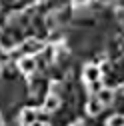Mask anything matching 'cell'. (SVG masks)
Here are the masks:
<instances>
[{
  "instance_id": "1",
  "label": "cell",
  "mask_w": 124,
  "mask_h": 126,
  "mask_svg": "<svg viewBox=\"0 0 124 126\" xmlns=\"http://www.w3.org/2000/svg\"><path fill=\"white\" fill-rule=\"evenodd\" d=\"M82 76H84V80H86L88 84L100 82V78H102V68H100L98 64H88V66L84 68Z\"/></svg>"
},
{
  "instance_id": "2",
  "label": "cell",
  "mask_w": 124,
  "mask_h": 126,
  "mask_svg": "<svg viewBox=\"0 0 124 126\" xmlns=\"http://www.w3.org/2000/svg\"><path fill=\"white\" fill-rule=\"evenodd\" d=\"M38 122V110L36 108H24L20 112V126H34Z\"/></svg>"
},
{
  "instance_id": "3",
  "label": "cell",
  "mask_w": 124,
  "mask_h": 126,
  "mask_svg": "<svg viewBox=\"0 0 124 126\" xmlns=\"http://www.w3.org/2000/svg\"><path fill=\"white\" fill-rule=\"evenodd\" d=\"M18 66H20V70L24 72V74H32L34 70H36V58L34 56H28V54H24L22 58H20V62H18Z\"/></svg>"
},
{
  "instance_id": "4",
  "label": "cell",
  "mask_w": 124,
  "mask_h": 126,
  "mask_svg": "<svg viewBox=\"0 0 124 126\" xmlns=\"http://www.w3.org/2000/svg\"><path fill=\"white\" fill-rule=\"evenodd\" d=\"M58 108H60V98L56 94H48V96L44 98V110L46 112H56Z\"/></svg>"
},
{
  "instance_id": "5",
  "label": "cell",
  "mask_w": 124,
  "mask_h": 126,
  "mask_svg": "<svg viewBox=\"0 0 124 126\" xmlns=\"http://www.w3.org/2000/svg\"><path fill=\"white\" fill-rule=\"evenodd\" d=\"M96 98H98V100H100V102L106 106V104H110V102L114 100V92H112L110 88H102V90L96 94Z\"/></svg>"
},
{
  "instance_id": "6",
  "label": "cell",
  "mask_w": 124,
  "mask_h": 126,
  "mask_svg": "<svg viewBox=\"0 0 124 126\" xmlns=\"http://www.w3.org/2000/svg\"><path fill=\"white\" fill-rule=\"evenodd\" d=\"M86 108H88V114L96 116V114H100V110L104 108V104H102V102H100V100H98V98L94 96V98H92V100L88 102V106H86Z\"/></svg>"
},
{
  "instance_id": "7",
  "label": "cell",
  "mask_w": 124,
  "mask_h": 126,
  "mask_svg": "<svg viewBox=\"0 0 124 126\" xmlns=\"http://www.w3.org/2000/svg\"><path fill=\"white\" fill-rule=\"evenodd\" d=\"M40 48H42L40 42H36V40H28V42L24 44V48H22V50H24V54H28V56H30L32 52H38Z\"/></svg>"
},
{
  "instance_id": "8",
  "label": "cell",
  "mask_w": 124,
  "mask_h": 126,
  "mask_svg": "<svg viewBox=\"0 0 124 126\" xmlns=\"http://www.w3.org/2000/svg\"><path fill=\"white\" fill-rule=\"evenodd\" d=\"M108 126H124V116H120V114L112 116L110 120H108Z\"/></svg>"
},
{
  "instance_id": "9",
  "label": "cell",
  "mask_w": 124,
  "mask_h": 126,
  "mask_svg": "<svg viewBox=\"0 0 124 126\" xmlns=\"http://www.w3.org/2000/svg\"><path fill=\"white\" fill-rule=\"evenodd\" d=\"M72 2L76 4V6H84V4H88L90 0H72Z\"/></svg>"
},
{
  "instance_id": "10",
  "label": "cell",
  "mask_w": 124,
  "mask_h": 126,
  "mask_svg": "<svg viewBox=\"0 0 124 126\" xmlns=\"http://www.w3.org/2000/svg\"><path fill=\"white\" fill-rule=\"evenodd\" d=\"M70 126H84L82 122H74V124H70Z\"/></svg>"
},
{
  "instance_id": "11",
  "label": "cell",
  "mask_w": 124,
  "mask_h": 126,
  "mask_svg": "<svg viewBox=\"0 0 124 126\" xmlns=\"http://www.w3.org/2000/svg\"><path fill=\"white\" fill-rule=\"evenodd\" d=\"M40 2H46V0H40Z\"/></svg>"
},
{
  "instance_id": "12",
  "label": "cell",
  "mask_w": 124,
  "mask_h": 126,
  "mask_svg": "<svg viewBox=\"0 0 124 126\" xmlns=\"http://www.w3.org/2000/svg\"><path fill=\"white\" fill-rule=\"evenodd\" d=\"M0 126H2V120H0Z\"/></svg>"
}]
</instances>
